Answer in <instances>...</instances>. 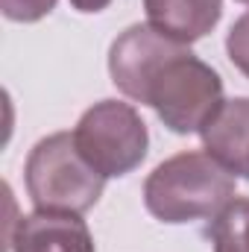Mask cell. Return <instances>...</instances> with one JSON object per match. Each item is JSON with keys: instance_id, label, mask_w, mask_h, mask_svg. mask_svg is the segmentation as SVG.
I'll list each match as a JSON object with an SVG mask.
<instances>
[{"instance_id": "6da1fadb", "label": "cell", "mask_w": 249, "mask_h": 252, "mask_svg": "<svg viewBox=\"0 0 249 252\" xmlns=\"http://www.w3.org/2000/svg\"><path fill=\"white\" fill-rule=\"evenodd\" d=\"M109 73L124 97L150 106L176 135L202 132L226 103L220 73L150 24H132L112 41Z\"/></svg>"}, {"instance_id": "7a4b0ae2", "label": "cell", "mask_w": 249, "mask_h": 252, "mask_svg": "<svg viewBox=\"0 0 249 252\" xmlns=\"http://www.w3.org/2000/svg\"><path fill=\"white\" fill-rule=\"evenodd\" d=\"M238 176L205 150H187L161 161L144 182L147 211L170 226L214 217L235 199Z\"/></svg>"}, {"instance_id": "3957f363", "label": "cell", "mask_w": 249, "mask_h": 252, "mask_svg": "<svg viewBox=\"0 0 249 252\" xmlns=\"http://www.w3.org/2000/svg\"><path fill=\"white\" fill-rule=\"evenodd\" d=\"M24 182L35 208L73 214L94 208L106 188V176L85 161L73 132H53L30 150Z\"/></svg>"}, {"instance_id": "277c9868", "label": "cell", "mask_w": 249, "mask_h": 252, "mask_svg": "<svg viewBox=\"0 0 249 252\" xmlns=\"http://www.w3.org/2000/svg\"><path fill=\"white\" fill-rule=\"evenodd\" d=\"M73 141L97 173L106 179H121L147 158L150 132L135 106L124 100H100L82 112Z\"/></svg>"}, {"instance_id": "5b68a950", "label": "cell", "mask_w": 249, "mask_h": 252, "mask_svg": "<svg viewBox=\"0 0 249 252\" xmlns=\"http://www.w3.org/2000/svg\"><path fill=\"white\" fill-rule=\"evenodd\" d=\"M9 252H97L88 223L73 211H44L18 217L6 232Z\"/></svg>"}, {"instance_id": "8992f818", "label": "cell", "mask_w": 249, "mask_h": 252, "mask_svg": "<svg viewBox=\"0 0 249 252\" xmlns=\"http://www.w3.org/2000/svg\"><path fill=\"white\" fill-rule=\"evenodd\" d=\"M199 135L205 153H211L235 176L249 179V97L226 100Z\"/></svg>"}, {"instance_id": "52a82bcc", "label": "cell", "mask_w": 249, "mask_h": 252, "mask_svg": "<svg viewBox=\"0 0 249 252\" xmlns=\"http://www.w3.org/2000/svg\"><path fill=\"white\" fill-rule=\"evenodd\" d=\"M147 24L176 41L205 38L223 15V0H144Z\"/></svg>"}, {"instance_id": "ba28073f", "label": "cell", "mask_w": 249, "mask_h": 252, "mask_svg": "<svg viewBox=\"0 0 249 252\" xmlns=\"http://www.w3.org/2000/svg\"><path fill=\"white\" fill-rule=\"evenodd\" d=\"M205 238L214 252H249V196H235L223 205L211 217Z\"/></svg>"}, {"instance_id": "9c48e42d", "label": "cell", "mask_w": 249, "mask_h": 252, "mask_svg": "<svg viewBox=\"0 0 249 252\" xmlns=\"http://www.w3.org/2000/svg\"><path fill=\"white\" fill-rule=\"evenodd\" d=\"M226 53H229L232 64L249 79V12L232 24L229 35H226Z\"/></svg>"}, {"instance_id": "30bf717a", "label": "cell", "mask_w": 249, "mask_h": 252, "mask_svg": "<svg viewBox=\"0 0 249 252\" xmlns=\"http://www.w3.org/2000/svg\"><path fill=\"white\" fill-rule=\"evenodd\" d=\"M59 0H0V9L15 24H35L56 9Z\"/></svg>"}, {"instance_id": "8fae6325", "label": "cell", "mask_w": 249, "mask_h": 252, "mask_svg": "<svg viewBox=\"0 0 249 252\" xmlns=\"http://www.w3.org/2000/svg\"><path fill=\"white\" fill-rule=\"evenodd\" d=\"M109 3H112V0H70V6H73L76 12H85V15H97V12H103Z\"/></svg>"}, {"instance_id": "7c38bea8", "label": "cell", "mask_w": 249, "mask_h": 252, "mask_svg": "<svg viewBox=\"0 0 249 252\" xmlns=\"http://www.w3.org/2000/svg\"><path fill=\"white\" fill-rule=\"evenodd\" d=\"M238 3H244V6H249V0H238Z\"/></svg>"}]
</instances>
